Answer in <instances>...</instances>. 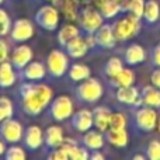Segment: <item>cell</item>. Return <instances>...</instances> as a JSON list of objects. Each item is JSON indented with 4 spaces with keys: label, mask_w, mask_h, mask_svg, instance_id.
I'll return each instance as SVG.
<instances>
[{
    "label": "cell",
    "mask_w": 160,
    "mask_h": 160,
    "mask_svg": "<svg viewBox=\"0 0 160 160\" xmlns=\"http://www.w3.org/2000/svg\"><path fill=\"white\" fill-rule=\"evenodd\" d=\"M18 96L21 98L24 112L27 115L37 117L52 101V88L41 83L25 82L20 86Z\"/></svg>",
    "instance_id": "6da1fadb"
},
{
    "label": "cell",
    "mask_w": 160,
    "mask_h": 160,
    "mask_svg": "<svg viewBox=\"0 0 160 160\" xmlns=\"http://www.w3.org/2000/svg\"><path fill=\"white\" fill-rule=\"evenodd\" d=\"M102 96V86L101 83L94 78H88L83 80L76 87V97L83 102L94 104Z\"/></svg>",
    "instance_id": "7a4b0ae2"
},
{
    "label": "cell",
    "mask_w": 160,
    "mask_h": 160,
    "mask_svg": "<svg viewBox=\"0 0 160 160\" xmlns=\"http://www.w3.org/2000/svg\"><path fill=\"white\" fill-rule=\"evenodd\" d=\"M69 70V55L61 49H53L47 58V72L52 78H62Z\"/></svg>",
    "instance_id": "3957f363"
},
{
    "label": "cell",
    "mask_w": 160,
    "mask_h": 160,
    "mask_svg": "<svg viewBox=\"0 0 160 160\" xmlns=\"http://www.w3.org/2000/svg\"><path fill=\"white\" fill-rule=\"evenodd\" d=\"M59 11L55 6L44 4L35 13V22L47 31H55L59 25Z\"/></svg>",
    "instance_id": "277c9868"
},
{
    "label": "cell",
    "mask_w": 160,
    "mask_h": 160,
    "mask_svg": "<svg viewBox=\"0 0 160 160\" xmlns=\"http://www.w3.org/2000/svg\"><path fill=\"white\" fill-rule=\"evenodd\" d=\"M114 34H115L117 41H127V39L132 38L135 34H138L139 31V17L133 16H127L124 18H121L119 21H117L112 25Z\"/></svg>",
    "instance_id": "5b68a950"
},
{
    "label": "cell",
    "mask_w": 160,
    "mask_h": 160,
    "mask_svg": "<svg viewBox=\"0 0 160 160\" xmlns=\"http://www.w3.org/2000/svg\"><path fill=\"white\" fill-rule=\"evenodd\" d=\"M49 115L55 121H65L73 115V101L69 96H58L49 102Z\"/></svg>",
    "instance_id": "8992f818"
},
{
    "label": "cell",
    "mask_w": 160,
    "mask_h": 160,
    "mask_svg": "<svg viewBox=\"0 0 160 160\" xmlns=\"http://www.w3.org/2000/svg\"><path fill=\"white\" fill-rule=\"evenodd\" d=\"M24 135L21 122L14 118H7L0 122V136L6 143H18Z\"/></svg>",
    "instance_id": "52a82bcc"
},
{
    "label": "cell",
    "mask_w": 160,
    "mask_h": 160,
    "mask_svg": "<svg viewBox=\"0 0 160 160\" xmlns=\"http://www.w3.org/2000/svg\"><path fill=\"white\" fill-rule=\"evenodd\" d=\"M79 21L86 32L94 34L102 25L104 17L100 13V10H96L94 7H84L79 16Z\"/></svg>",
    "instance_id": "ba28073f"
},
{
    "label": "cell",
    "mask_w": 160,
    "mask_h": 160,
    "mask_svg": "<svg viewBox=\"0 0 160 160\" xmlns=\"http://www.w3.org/2000/svg\"><path fill=\"white\" fill-rule=\"evenodd\" d=\"M34 35V25L28 18H18L11 24L10 37L14 42H22L28 41Z\"/></svg>",
    "instance_id": "9c48e42d"
},
{
    "label": "cell",
    "mask_w": 160,
    "mask_h": 160,
    "mask_svg": "<svg viewBox=\"0 0 160 160\" xmlns=\"http://www.w3.org/2000/svg\"><path fill=\"white\" fill-rule=\"evenodd\" d=\"M135 122L141 131L149 132L158 127V114L152 107L139 108L135 114Z\"/></svg>",
    "instance_id": "30bf717a"
},
{
    "label": "cell",
    "mask_w": 160,
    "mask_h": 160,
    "mask_svg": "<svg viewBox=\"0 0 160 160\" xmlns=\"http://www.w3.org/2000/svg\"><path fill=\"white\" fill-rule=\"evenodd\" d=\"M22 143L28 150H38L44 145V132L38 125H30L24 129Z\"/></svg>",
    "instance_id": "8fae6325"
},
{
    "label": "cell",
    "mask_w": 160,
    "mask_h": 160,
    "mask_svg": "<svg viewBox=\"0 0 160 160\" xmlns=\"http://www.w3.org/2000/svg\"><path fill=\"white\" fill-rule=\"evenodd\" d=\"M34 58V52L31 47L21 44L17 47L11 53V65L14 66L16 70H22Z\"/></svg>",
    "instance_id": "7c38bea8"
},
{
    "label": "cell",
    "mask_w": 160,
    "mask_h": 160,
    "mask_svg": "<svg viewBox=\"0 0 160 160\" xmlns=\"http://www.w3.org/2000/svg\"><path fill=\"white\" fill-rule=\"evenodd\" d=\"M96 37V42L98 47L104 48V49H112L115 47V34H114V28L110 24H102L98 30L94 32Z\"/></svg>",
    "instance_id": "4fadbf2b"
},
{
    "label": "cell",
    "mask_w": 160,
    "mask_h": 160,
    "mask_svg": "<svg viewBox=\"0 0 160 160\" xmlns=\"http://www.w3.org/2000/svg\"><path fill=\"white\" fill-rule=\"evenodd\" d=\"M21 78L28 82H39L47 75V66H44L42 62L31 61L22 70H20Z\"/></svg>",
    "instance_id": "5bb4252c"
},
{
    "label": "cell",
    "mask_w": 160,
    "mask_h": 160,
    "mask_svg": "<svg viewBox=\"0 0 160 160\" xmlns=\"http://www.w3.org/2000/svg\"><path fill=\"white\" fill-rule=\"evenodd\" d=\"M117 100L122 104L128 105H141L142 98L141 93L133 86H125V87H118L117 90Z\"/></svg>",
    "instance_id": "9a60e30c"
},
{
    "label": "cell",
    "mask_w": 160,
    "mask_h": 160,
    "mask_svg": "<svg viewBox=\"0 0 160 160\" xmlns=\"http://www.w3.org/2000/svg\"><path fill=\"white\" fill-rule=\"evenodd\" d=\"M94 125L93 121V111L90 110H80L72 115V127L78 132H87Z\"/></svg>",
    "instance_id": "2e32d148"
},
{
    "label": "cell",
    "mask_w": 160,
    "mask_h": 160,
    "mask_svg": "<svg viewBox=\"0 0 160 160\" xmlns=\"http://www.w3.org/2000/svg\"><path fill=\"white\" fill-rule=\"evenodd\" d=\"M65 141L63 136V129L58 125H52L48 127L44 132V143L47 148H49L51 150L59 148Z\"/></svg>",
    "instance_id": "e0dca14e"
},
{
    "label": "cell",
    "mask_w": 160,
    "mask_h": 160,
    "mask_svg": "<svg viewBox=\"0 0 160 160\" xmlns=\"http://www.w3.org/2000/svg\"><path fill=\"white\" fill-rule=\"evenodd\" d=\"M66 53L70 56V58H75V59H79V58H83V56L87 53L88 51V47L86 44V39L83 37H75L73 39H70L66 45Z\"/></svg>",
    "instance_id": "ac0fdd59"
},
{
    "label": "cell",
    "mask_w": 160,
    "mask_h": 160,
    "mask_svg": "<svg viewBox=\"0 0 160 160\" xmlns=\"http://www.w3.org/2000/svg\"><path fill=\"white\" fill-rule=\"evenodd\" d=\"M111 111L107 107H96L93 110V121L94 127L101 132H107L110 128V119H111Z\"/></svg>",
    "instance_id": "d6986e66"
},
{
    "label": "cell",
    "mask_w": 160,
    "mask_h": 160,
    "mask_svg": "<svg viewBox=\"0 0 160 160\" xmlns=\"http://www.w3.org/2000/svg\"><path fill=\"white\" fill-rule=\"evenodd\" d=\"M17 80V73L11 62L4 61L0 63V87L7 88L16 83Z\"/></svg>",
    "instance_id": "ffe728a7"
},
{
    "label": "cell",
    "mask_w": 160,
    "mask_h": 160,
    "mask_svg": "<svg viewBox=\"0 0 160 160\" xmlns=\"http://www.w3.org/2000/svg\"><path fill=\"white\" fill-rule=\"evenodd\" d=\"M83 145H84L87 149L91 150H100L102 146H104V136H102L101 131H91L88 129L87 132H84L82 139Z\"/></svg>",
    "instance_id": "44dd1931"
},
{
    "label": "cell",
    "mask_w": 160,
    "mask_h": 160,
    "mask_svg": "<svg viewBox=\"0 0 160 160\" xmlns=\"http://www.w3.org/2000/svg\"><path fill=\"white\" fill-rule=\"evenodd\" d=\"M141 98H142V104L146 105V107L159 108L160 107V88L146 86L141 93Z\"/></svg>",
    "instance_id": "7402d4cb"
},
{
    "label": "cell",
    "mask_w": 160,
    "mask_h": 160,
    "mask_svg": "<svg viewBox=\"0 0 160 160\" xmlns=\"http://www.w3.org/2000/svg\"><path fill=\"white\" fill-rule=\"evenodd\" d=\"M97 7L104 18H112L121 11L118 0H97Z\"/></svg>",
    "instance_id": "603a6c76"
},
{
    "label": "cell",
    "mask_w": 160,
    "mask_h": 160,
    "mask_svg": "<svg viewBox=\"0 0 160 160\" xmlns=\"http://www.w3.org/2000/svg\"><path fill=\"white\" fill-rule=\"evenodd\" d=\"M146 58V52L145 49L138 44H132L128 47V49L125 51V62L128 65H138L141 62L145 61Z\"/></svg>",
    "instance_id": "cb8c5ba5"
},
{
    "label": "cell",
    "mask_w": 160,
    "mask_h": 160,
    "mask_svg": "<svg viewBox=\"0 0 160 160\" xmlns=\"http://www.w3.org/2000/svg\"><path fill=\"white\" fill-rule=\"evenodd\" d=\"M107 141L110 142L112 146L117 148H125L128 145V133L124 129H107Z\"/></svg>",
    "instance_id": "d4e9b609"
},
{
    "label": "cell",
    "mask_w": 160,
    "mask_h": 160,
    "mask_svg": "<svg viewBox=\"0 0 160 160\" xmlns=\"http://www.w3.org/2000/svg\"><path fill=\"white\" fill-rule=\"evenodd\" d=\"M90 68L83 63H73L72 66H69V70H68V76L73 82H83V80L90 78Z\"/></svg>",
    "instance_id": "484cf974"
},
{
    "label": "cell",
    "mask_w": 160,
    "mask_h": 160,
    "mask_svg": "<svg viewBox=\"0 0 160 160\" xmlns=\"http://www.w3.org/2000/svg\"><path fill=\"white\" fill-rule=\"evenodd\" d=\"M78 35H80V31H79V28L76 27V25L65 24L63 27L58 31V41H59V44H61L62 47H65L70 39H73L75 37H78Z\"/></svg>",
    "instance_id": "4316f807"
},
{
    "label": "cell",
    "mask_w": 160,
    "mask_h": 160,
    "mask_svg": "<svg viewBox=\"0 0 160 160\" xmlns=\"http://www.w3.org/2000/svg\"><path fill=\"white\" fill-rule=\"evenodd\" d=\"M111 82H112L114 86H117V87H125V86H132L133 82H135V75H133L132 70L129 69H122L121 72L118 73L117 76H114L112 79H111Z\"/></svg>",
    "instance_id": "83f0119b"
},
{
    "label": "cell",
    "mask_w": 160,
    "mask_h": 160,
    "mask_svg": "<svg viewBox=\"0 0 160 160\" xmlns=\"http://www.w3.org/2000/svg\"><path fill=\"white\" fill-rule=\"evenodd\" d=\"M143 17L148 22H156L160 17V6L158 4V2L150 0V2L145 3V11H143Z\"/></svg>",
    "instance_id": "f1b7e54d"
},
{
    "label": "cell",
    "mask_w": 160,
    "mask_h": 160,
    "mask_svg": "<svg viewBox=\"0 0 160 160\" xmlns=\"http://www.w3.org/2000/svg\"><path fill=\"white\" fill-rule=\"evenodd\" d=\"M3 156L6 160H25L27 153H25L24 148L17 146L16 143H11L10 148H6V152Z\"/></svg>",
    "instance_id": "f546056e"
},
{
    "label": "cell",
    "mask_w": 160,
    "mask_h": 160,
    "mask_svg": "<svg viewBox=\"0 0 160 160\" xmlns=\"http://www.w3.org/2000/svg\"><path fill=\"white\" fill-rule=\"evenodd\" d=\"M124 69V65H122V62L119 61L118 58H111L108 59V62L105 63L104 66V73L108 76L110 79H112L114 76H117L121 70Z\"/></svg>",
    "instance_id": "4dcf8cb0"
},
{
    "label": "cell",
    "mask_w": 160,
    "mask_h": 160,
    "mask_svg": "<svg viewBox=\"0 0 160 160\" xmlns=\"http://www.w3.org/2000/svg\"><path fill=\"white\" fill-rule=\"evenodd\" d=\"M13 112H14V108H13L11 100L6 96H2L0 97V122L7 118H11Z\"/></svg>",
    "instance_id": "1f68e13d"
},
{
    "label": "cell",
    "mask_w": 160,
    "mask_h": 160,
    "mask_svg": "<svg viewBox=\"0 0 160 160\" xmlns=\"http://www.w3.org/2000/svg\"><path fill=\"white\" fill-rule=\"evenodd\" d=\"M63 14L69 21L78 18V0H63Z\"/></svg>",
    "instance_id": "d6a6232c"
},
{
    "label": "cell",
    "mask_w": 160,
    "mask_h": 160,
    "mask_svg": "<svg viewBox=\"0 0 160 160\" xmlns=\"http://www.w3.org/2000/svg\"><path fill=\"white\" fill-rule=\"evenodd\" d=\"M128 10L131 14L136 17H143V11H145V0H129L128 3Z\"/></svg>",
    "instance_id": "836d02e7"
},
{
    "label": "cell",
    "mask_w": 160,
    "mask_h": 160,
    "mask_svg": "<svg viewBox=\"0 0 160 160\" xmlns=\"http://www.w3.org/2000/svg\"><path fill=\"white\" fill-rule=\"evenodd\" d=\"M11 30V21L8 14L3 8H0V37H4L10 32Z\"/></svg>",
    "instance_id": "e575fe53"
},
{
    "label": "cell",
    "mask_w": 160,
    "mask_h": 160,
    "mask_svg": "<svg viewBox=\"0 0 160 160\" xmlns=\"http://www.w3.org/2000/svg\"><path fill=\"white\" fill-rule=\"evenodd\" d=\"M125 125H127V119H125L124 114H121V112L111 114V119H110L111 129H124Z\"/></svg>",
    "instance_id": "d590c367"
},
{
    "label": "cell",
    "mask_w": 160,
    "mask_h": 160,
    "mask_svg": "<svg viewBox=\"0 0 160 160\" xmlns=\"http://www.w3.org/2000/svg\"><path fill=\"white\" fill-rule=\"evenodd\" d=\"M146 158L150 160H160V142L153 141L148 145Z\"/></svg>",
    "instance_id": "8d00e7d4"
},
{
    "label": "cell",
    "mask_w": 160,
    "mask_h": 160,
    "mask_svg": "<svg viewBox=\"0 0 160 160\" xmlns=\"http://www.w3.org/2000/svg\"><path fill=\"white\" fill-rule=\"evenodd\" d=\"M48 159L49 160H66L68 155L61 149V148H56V149H52V152L48 155Z\"/></svg>",
    "instance_id": "74e56055"
},
{
    "label": "cell",
    "mask_w": 160,
    "mask_h": 160,
    "mask_svg": "<svg viewBox=\"0 0 160 160\" xmlns=\"http://www.w3.org/2000/svg\"><path fill=\"white\" fill-rule=\"evenodd\" d=\"M8 59V47L3 38H0V63Z\"/></svg>",
    "instance_id": "f35d334b"
},
{
    "label": "cell",
    "mask_w": 160,
    "mask_h": 160,
    "mask_svg": "<svg viewBox=\"0 0 160 160\" xmlns=\"http://www.w3.org/2000/svg\"><path fill=\"white\" fill-rule=\"evenodd\" d=\"M152 62L153 65L160 68V44L156 45L155 49H153V53H152Z\"/></svg>",
    "instance_id": "ab89813d"
},
{
    "label": "cell",
    "mask_w": 160,
    "mask_h": 160,
    "mask_svg": "<svg viewBox=\"0 0 160 160\" xmlns=\"http://www.w3.org/2000/svg\"><path fill=\"white\" fill-rule=\"evenodd\" d=\"M152 83L155 87L160 88V69L155 70V72L152 73Z\"/></svg>",
    "instance_id": "60d3db41"
},
{
    "label": "cell",
    "mask_w": 160,
    "mask_h": 160,
    "mask_svg": "<svg viewBox=\"0 0 160 160\" xmlns=\"http://www.w3.org/2000/svg\"><path fill=\"white\" fill-rule=\"evenodd\" d=\"M90 159H93V160H102V159H104V156H102L98 150H93V153L90 155Z\"/></svg>",
    "instance_id": "b9f144b4"
},
{
    "label": "cell",
    "mask_w": 160,
    "mask_h": 160,
    "mask_svg": "<svg viewBox=\"0 0 160 160\" xmlns=\"http://www.w3.org/2000/svg\"><path fill=\"white\" fill-rule=\"evenodd\" d=\"M6 152V142L2 139V136H0V156H3Z\"/></svg>",
    "instance_id": "7bdbcfd3"
},
{
    "label": "cell",
    "mask_w": 160,
    "mask_h": 160,
    "mask_svg": "<svg viewBox=\"0 0 160 160\" xmlns=\"http://www.w3.org/2000/svg\"><path fill=\"white\" fill-rule=\"evenodd\" d=\"M158 129H159V132H160V118L158 119Z\"/></svg>",
    "instance_id": "ee69618b"
},
{
    "label": "cell",
    "mask_w": 160,
    "mask_h": 160,
    "mask_svg": "<svg viewBox=\"0 0 160 160\" xmlns=\"http://www.w3.org/2000/svg\"><path fill=\"white\" fill-rule=\"evenodd\" d=\"M47 2H51V3H56L58 0H47Z\"/></svg>",
    "instance_id": "f6af8a7d"
},
{
    "label": "cell",
    "mask_w": 160,
    "mask_h": 160,
    "mask_svg": "<svg viewBox=\"0 0 160 160\" xmlns=\"http://www.w3.org/2000/svg\"><path fill=\"white\" fill-rule=\"evenodd\" d=\"M2 3H3V0H0V4H2Z\"/></svg>",
    "instance_id": "bcb514c9"
},
{
    "label": "cell",
    "mask_w": 160,
    "mask_h": 160,
    "mask_svg": "<svg viewBox=\"0 0 160 160\" xmlns=\"http://www.w3.org/2000/svg\"><path fill=\"white\" fill-rule=\"evenodd\" d=\"M118 2H121V0H118Z\"/></svg>",
    "instance_id": "7dc6e473"
}]
</instances>
